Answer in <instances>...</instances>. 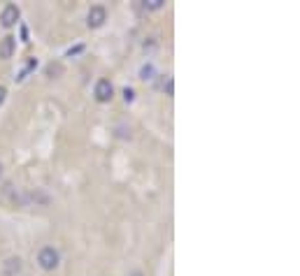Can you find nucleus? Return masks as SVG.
<instances>
[{
    "label": "nucleus",
    "instance_id": "1",
    "mask_svg": "<svg viewBox=\"0 0 300 276\" xmlns=\"http://www.w3.org/2000/svg\"><path fill=\"white\" fill-rule=\"evenodd\" d=\"M58 262H61V256H58V251L54 246L40 248V253H37V265L45 271H54L58 267Z\"/></svg>",
    "mask_w": 300,
    "mask_h": 276
},
{
    "label": "nucleus",
    "instance_id": "2",
    "mask_svg": "<svg viewBox=\"0 0 300 276\" xmlns=\"http://www.w3.org/2000/svg\"><path fill=\"white\" fill-rule=\"evenodd\" d=\"M93 96H96L98 102H110L114 98V86L110 79H98L96 88H93Z\"/></svg>",
    "mask_w": 300,
    "mask_h": 276
},
{
    "label": "nucleus",
    "instance_id": "3",
    "mask_svg": "<svg viewBox=\"0 0 300 276\" xmlns=\"http://www.w3.org/2000/svg\"><path fill=\"white\" fill-rule=\"evenodd\" d=\"M105 21H107V10L102 5H93L91 10H89V16H87L89 28H100Z\"/></svg>",
    "mask_w": 300,
    "mask_h": 276
},
{
    "label": "nucleus",
    "instance_id": "4",
    "mask_svg": "<svg viewBox=\"0 0 300 276\" xmlns=\"http://www.w3.org/2000/svg\"><path fill=\"white\" fill-rule=\"evenodd\" d=\"M19 21V7L16 5H5L3 12H0V24L5 26V28H12V26Z\"/></svg>",
    "mask_w": 300,
    "mask_h": 276
},
{
    "label": "nucleus",
    "instance_id": "5",
    "mask_svg": "<svg viewBox=\"0 0 300 276\" xmlns=\"http://www.w3.org/2000/svg\"><path fill=\"white\" fill-rule=\"evenodd\" d=\"M12 56H14V37L7 35L0 40V58L3 60H10Z\"/></svg>",
    "mask_w": 300,
    "mask_h": 276
},
{
    "label": "nucleus",
    "instance_id": "6",
    "mask_svg": "<svg viewBox=\"0 0 300 276\" xmlns=\"http://www.w3.org/2000/svg\"><path fill=\"white\" fill-rule=\"evenodd\" d=\"M3 269H5L7 276H16L21 271V258H7L5 265H3Z\"/></svg>",
    "mask_w": 300,
    "mask_h": 276
},
{
    "label": "nucleus",
    "instance_id": "7",
    "mask_svg": "<svg viewBox=\"0 0 300 276\" xmlns=\"http://www.w3.org/2000/svg\"><path fill=\"white\" fill-rule=\"evenodd\" d=\"M28 200L31 202H40V204H49V195H47V193H42V191H33L31 195H28Z\"/></svg>",
    "mask_w": 300,
    "mask_h": 276
},
{
    "label": "nucleus",
    "instance_id": "8",
    "mask_svg": "<svg viewBox=\"0 0 300 276\" xmlns=\"http://www.w3.org/2000/svg\"><path fill=\"white\" fill-rule=\"evenodd\" d=\"M58 75H63V65L61 63H49V65H47V77L54 79V77H58Z\"/></svg>",
    "mask_w": 300,
    "mask_h": 276
},
{
    "label": "nucleus",
    "instance_id": "9",
    "mask_svg": "<svg viewBox=\"0 0 300 276\" xmlns=\"http://www.w3.org/2000/svg\"><path fill=\"white\" fill-rule=\"evenodd\" d=\"M154 65L152 63H147V65H142V70H140V79L142 81H149V79H154Z\"/></svg>",
    "mask_w": 300,
    "mask_h": 276
},
{
    "label": "nucleus",
    "instance_id": "10",
    "mask_svg": "<svg viewBox=\"0 0 300 276\" xmlns=\"http://www.w3.org/2000/svg\"><path fill=\"white\" fill-rule=\"evenodd\" d=\"M163 3H165V0H142V7H144L147 12H152V10H161Z\"/></svg>",
    "mask_w": 300,
    "mask_h": 276
},
{
    "label": "nucleus",
    "instance_id": "11",
    "mask_svg": "<svg viewBox=\"0 0 300 276\" xmlns=\"http://www.w3.org/2000/svg\"><path fill=\"white\" fill-rule=\"evenodd\" d=\"M163 90H165V96H168V98L175 96V79H173V77H168V79H165V84H163Z\"/></svg>",
    "mask_w": 300,
    "mask_h": 276
},
{
    "label": "nucleus",
    "instance_id": "12",
    "mask_svg": "<svg viewBox=\"0 0 300 276\" xmlns=\"http://www.w3.org/2000/svg\"><path fill=\"white\" fill-rule=\"evenodd\" d=\"M123 100H126V102L135 100V90H133V88H123Z\"/></svg>",
    "mask_w": 300,
    "mask_h": 276
},
{
    "label": "nucleus",
    "instance_id": "13",
    "mask_svg": "<svg viewBox=\"0 0 300 276\" xmlns=\"http://www.w3.org/2000/svg\"><path fill=\"white\" fill-rule=\"evenodd\" d=\"M5 98H7V88H5V86H0V105L5 102Z\"/></svg>",
    "mask_w": 300,
    "mask_h": 276
},
{
    "label": "nucleus",
    "instance_id": "14",
    "mask_svg": "<svg viewBox=\"0 0 300 276\" xmlns=\"http://www.w3.org/2000/svg\"><path fill=\"white\" fill-rule=\"evenodd\" d=\"M79 51H81V47H75V49H70V51H68V56H72V54H79Z\"/></svg>",
    "mask_w": 300,
    "mask_h": 276
},
{
    "label": "nucleus",
    "instance_id": "15",
    "mask_svg": "<svg viewBox=\"0 0 300 276\" xmlns=\"http://www.w3.org/2000/svg\"><path fill=\"white\" fill-rule=\"evenodd\" d=\"M0 176H3V165H0Z\"/></svg>",
    "mask_w": 300,
    "mask_h": 276
}]
</instances>
